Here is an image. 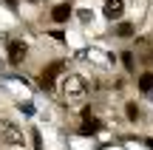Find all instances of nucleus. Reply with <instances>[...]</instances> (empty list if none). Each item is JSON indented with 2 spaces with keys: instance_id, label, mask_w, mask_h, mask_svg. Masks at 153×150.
<instances>
[{
  "instance_id": "obj_14",
  "label": "nucleus",
  "mask_w": 153,
  "mask_h": 150,
  "mask_svg": "<svg viewBox=\"0 0 153 150\" xmlns=\"http://www.w3.org/2000/svg\"><path fill=\"white\" fill-rule=\"evenodd\" d=\"M6 3H9V6H17V0H6Z\"/></svg>"
},
{
  "instance_id": "obj_1",
  "label": "nucleus",
  "mask_w": 153,
  "mask_h": 150,
  "mask_svg": "<svg viewBox=\"0 0 153 150\" xmlns=\"http://www.w3.org/2000/svg\"><path fill=\"white\" fill-rule=\"evenodd\" d=\"M60 94H62L65 102H79L82 96L88 94V88H85V82H82L76 74H68V77L62 79V85H60Z\"/></svg>"
},
{
  "instance_id": "obj_16",
  "label": "nucleus",
  "mask_w": 153,
  "mask_h": 150,
  "mask_svg": "<svg viewBox=\"0 0 153 150\" xmlns=\"http://www.w3.org/2000/svg\"><path fill=\"white\" fill-rule=\"evenodd\" d=\"M34 3H40V0H34Z\"/></svg>"
},
{
  "instance_id": "obj_7",
  "label": "nucleus",
  "mask_w": 153,
  "mask_h": 150,
  "mask_svg": "<svg viewBox=\"0 0 153 150\" xmlns=\"http://www.w3.org/2000/svg\"><path fill=\"white\" fill-rule=\"evenodd\" d=\"M139 91H142V94H153V74L150 71L139 77Z\"/></svg>"
},
{
  "instance_id": "obj_10",
  "label": "nucleus",
  "mask_w": 153,
  "mask_h": 150,
  "mask_svg": "<svg viewBox=\"0 0 153 150\" xmlns=\"http://www.w3.org/2000/svg\"><path fill=\"white\" fill-rule=\"evenodd\" d=\"M105 14H108V17H119L122 14V6H105Z\"/></svg>"
},
{
  "instance_id": "obj_3",
  "label": "nucleus",
  "mask_w": 153,
  "mask_h": 150,
  "mask_svg": "<svg viewBox=\"0 0 153 150\" xmlns=\"http://www.w3.org/2000/svg\"><path fill=\"white\" fill-rule=\"evenodd\" d=\"M60 71H62V62H51V65L43 71V77H40V88H43V91H48L51 85H54V77H57Z\"/></svg>"
},
{
  "instance_id": "obj_2",
  "label": "nucleus",
  "mask_w": 153,
  "mask_h": 150,
  "mask_svg": "<svg viewBox=\"0 0 153 150\" xmlns=\"http://www.w3.org/2000/svg\"><path fill=\"white\" fill-rule=\"evenodd\" d=\"M0 142H3V145H20L23 142V130L17 128L11 119H0Z\"/></svg>"
},
{
  "instance_id": "obj_12",
  "label": "nucleus",
  "mask_w": 153,
  "mask_h": 150,
  "mask_svg": "<svg viewBox=\"0 0 153 150\" xmlns=\"http://www.w3.org/2000/svg\"><path fill=\"white\" fill-rule=\"evenodd\" d=\"M31 136H34V147H37V150H43V145H40V133H37V130H34Z\"/></svg>"
},
{
  "instance_id": "obj_11",
  "label": "nucleus",
  "mask_w": 153,
  "mask_h": 150,
  "mask_svg": "<svg viewBox=\"0 0 153 150\" xmlns=\"http://www.w3.org/2000/svg\"><path fill=\"white\" fill-rule=\"evenodd\" d=\"M122 62H125L128 71H133V54H131V51H125V54H122Z\"/></svg>"
},
{
  "instance_id": "obj_9",
  "label": "nucleus",
  "mask_w": 153,
  "mask_h": 150,
  "mask_svg": "<svg viewBox=\"0 0 153 150\" xmlns=\"http://www.w3.org/2000/svg\"><path fill=\"white\" fill-rule=\"evenodd\" d=\"M125 113H128V119H131V122H136V119H139V108H136V102H128Z\"/></svg>"
},
{
  "instance_id": "obj_15",
  "label": "nucleus",
  "mask_w": 153,
  "mask_h": 150,
  "mask_svg": "<svg viewBox=\"0 0 153 150\" xmlns=\"http://www.w3.org/2000/svg\"><path fill=\"white\" fill-rule=\"evenodd\" d=\"M148 147H150V150H153V139H148Z\"/></svg>"
},
{
  "instance_id": "obj_8",
  "label": "nucleus",
  "mask_w": 153,
  "mask_h": 150,
  "mask_svg": "<svg viewBox=\"0 0 153 150\" xmlns=\"http://www.w3.org/2000/svg\"><path fill=\"white\" fill-rule=\"evenodd\" d=\"M116 34L119 37H133V23H119L116 26Z\"/></svg>"
},
{
  "instance_id": "obj_4",
  "label": "nucleus",
  "mask_w": 153,
  "mask_h": 150,
  "mask_svg": "<svg viewBox=\"0 0 153 150\" xmlns=\"http://www.w3.org/2000/svg\"><path fill=\"white\" fill-rule=\"evenodd\" d=\"M97 130H99V122L94 119L91 108H85V111H82V128H79V133L82 136H91V133H97Z\"/></svg>"
},
{
  "instance_id": "obj_6",
  "label": "nucleus",
  "mask_w": 153,
  "mask_h": 150,
  "mask_svg": "<svg viewBox=\"0 0 153 150\" xmlns=\"http://www.w3.org/2000/svg\"><path fill=\"white\" fill-rule=\"evenodd\" d=\"M68 14H71L68 6H54V9H51V20H54V23H65Z\"/></svg>"
},
{
  "instance_id": "obj_5",
  "label": "nucleus",
  "mask_w": 153,
  "mask_h": 150,
  "mask_svg": "<svg viewBox=\"0 0 153 150\" xmlns=\"http://www.w3.org/2000/svg\"><path fill=\"white\" fill-rule=\"evenodd\" d=\"M26 60V43H11L9 45V62L11 65H20Z\"/></svg>"
},
{
  "instance_id": "obj_13",
  "label": "nucleus",
  "mask_w": 153,
  "mask_h": 150,
  "mask_svg": "<svg viewBox=\"0 0 153 150\" xmlns=\"http://www.w3.org/2000/svg\"><path fill=\"white\" fill-rule=\"evenodd\" d=\"M108 6H122V0H108Z\"/></svg>"
}]
</instances>
